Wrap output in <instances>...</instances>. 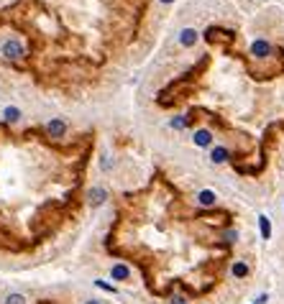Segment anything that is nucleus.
<instances>
[{"instance_id": "f257e3e1", "label": "nucleus", "mask_w": 284, "mask_h": 304, "mask_svg": "<svg viewBox=\"0 0 284 304\" xmlns=\"http://www.w3.org/2000/svg\"><path fill=\"white\" fill-rule=\"evenodd\" d=\"M0 56H3L5 62H21L23 56H28L26 41L18 39V36H5L0 41Z\"/></svg>"}, {"instance_id": "f03ea898", "label": "nucleus", "mask_w": 284, "mask_h": 304, "mask_svg": "<svg viewBox=\"0 0 284 304\" xmlns=\"http://www.w3.org/2000/svg\"><path fill=\"white\" fill-rule=\"evenodd\" d=\"M44 130H47V135H49L51 141H62L64 135H67V123H64L62 118H51L49 123L44 126Z\"/></svg>"}, {"instance_id": "7ed1b4c3", "label": "nucleus", "mask_w": 284, "mask_h": 304, "mask_svg": "<svg viewBox=\"0 0 284 304\" xmlns=\"http://www.w3.org/2000/svg\"><path fill=\"white\" fill-rule=\"evenodd\" d=\"M272 51H274V49H272V43L264 41V39H256V41L251 43V54L256 56V59H266Z\"/></svg>"}, {"instance_id": "20e7f679", "label": "nucleus", "mask_w": 284, "mask_h": 304, "mask_svg": "<svg viewBox=\"0 0 284 304\" xmlns=\"http://www.w3.org/2000/svg\"><path fill=\"white\" fill-rule=\"evenodd\" d=\"M231 159V151L226 148V146H215L213 151H210V161L213 164H226Z\"/></svg>"}, {"instance_id": "39448f33", "label": "nucleus", "mask_w": 284, "mask_h": 304, "mask_svg": "<svg viewBox=\"0 0 284 304\" xmlns=\"http://www.w3.org/2000/svg\"><path fill=\"white\" fill-rule=\"evenodd\" d=\"M215 202H218V197H215L213 189H202V192L197 194V205H200V207H215Z\"/></svg>"}, {"instance_id": "423d86ee", "label": "nucleus", "mask_w": 284, "mask_h": 304, "mask_svg": "<svg viewBox=\"0 0 284 304\" xmlns=\"http://www.w3.org/2000/svg\"><path fill=\"white\" fill-rule=\"evenodd\" d=\"M87 200H90V205H93V207H97V205H102V202L108 200V192L102 189V187H95V189H90Z\"/></svg>"}, {"instance_id": "0eeeda50", "label": "nucleus", "mask_w": 284, "mask_h": 304, "mask_svg": "<svg viewBox=\"0 0 284 304\" xmlns=\"http://www.w3.org/2000/svg\"><path fill=\"white\" fill-rule=\"evenodd\" d=\"M110 276H113L115 281H128V279H131V268H128L126 263H115L113 271H110Z\"/></svg>"}, {"instance_id": "6e6552de", "label": "nucleus", "mask_w": 284, "mask_h": 304, "mask_svg": "<svg viewBox=\"0 0 284 304\" xmlns=\"http://www.w3.org/2000/svg\"><path fill=\"white\" fill-rule=\"evenodd\" d=\"M192 141H195V146H200V148H207V146H210L213 143V133L210 130H195V138H192Z\"/></svg>"}, {"instance_id": "1a4fd4ad", "label": "nucleus", "mask_w": 284, "mask_h": 304, "mask_svg": "<svg viewBox=\"0 0 284 304\" xmlns=\"http://www.w3.org/2000/svg\"><path fill=\"white\" fill-rule=\"evenodd\" d=\"M21 118H23L21 108H5V110H3V120H5V126H16Z\"/></svg>"}, {"instance_id": "9d476101", "label": "nucleus", "mask_w": 284, "mask_h": 304, "mask_svg": "<svg viewBox=\"0 0 284 304\" xmlns=\"http://www.w3.org/2000/svg\"><path fill=\"white\" fill-rule=\"evenodd\" d=\"M195 41H197V31H195V28H185V31L179 34V43H182V46H192Z\"/></svg>"}, {"instance_id": "9b49d317", "label": "nucleus", "mask_w": 284, "mask_h": 304, "mask_svg": "<svg viewBox=\"0 0 284 304\" xmlns=\"http://www.w3.org/2000/svg\"><path fill=\"white\" fill-rule=\"evenodd\" d=\"M231 273H233L236 279H246V276H248V266H246L243 261H236V263L231 266Z\"/></svg>"}, {"instance_id": "f8f14e48", "label": "nucleus", "mask_w": 284, "mask_h": 304, "mask_svg": "<svg viewBox=\"0 0 284 304\" xmlns=\"http://www.w3.org/2000/svg\"><path fill=\"white\" fill-rule=\"evenodd\" d=\"M259 227H261V238H264V240L272 238V222H269V217H266V215H261V217H259Z\"/></svg>"}, {"instance_id": "ddd939ff", "label": "nucleus", "mask_w": 284, "mask_h": 304, "mask_svg": "<svg viewBox=\"0 0 284 304\" xmlns=\"http://www.w3.org/2000/svg\"><path fill=\"white\" fill-rule=\"evenodd\" d=\"M3 304H26V297L23 294H8L3 299Z\"/></svg>"}, {"instance_id": "4468645a", "label": "nucleus", "mask_w": 284, "mask_h": 304, "mask_svg": "<svg viewBox=\"0 0 284 304\" xmlns=\"http://www.w3.org/2000/svg\"><path fill=\"white\" fill-rule=\"evenodd\" d=\"M95 286H97V289H105V292H113V294H115V286H110V284H105V281H95Z\"/></svg>"}, {"instance_id": "2eb2a0df", "label": "nucleus", "mask_w": 284, "mask_h": 304, "mask_svg": "<svg viewBox=\"0 0 284 304\" xmlns=\"http://www.w3.org/2000/svg\"><path fill=\"white\" fill-rule=\"evenodd\" d=\"M185 126H187L185 118H174V120H172V128H185Z\"/></svg>"}, {"instance_id": "dca6fc26", "label": "nucleus", "mask_w": 284, "mask_h": 304, "mask_svg": "<svg viewBox=\"0 0 284 304\" xmlns=\"http://www.w3.org/2000/svg\"><path fill=\"white\" fill-rule=\"evenodd\" d=\"M169 304H187V299H185L182 294H174V297L169 299Z\"/></svg>"}, {"instance_id": "f3484780", "label": "nucleus", "mask_w": 284, "mask_h": 304, "mask_svg": "<svg viewBox=\"0 0 284 304\" xmlns=\"http://www.w3.org/2000/svg\"><path fill=\"white\" fill-rule=\"evenodd\" d=\"M82 304H102V302H97V299H85Z\"/></svg>"}, {"instance_id": "a211bd4d", "label": "nucleus", "mask_w": 284, "mask_h": 304, "mask_svg": "<svg viewBox=\"0 0 284 304\" xmlns=\"http://www.w3.org/2000/svg\"><path fill=\"white\" fill-rule=\"evenodd\" d=\"M36 304H56V302H51V299H39Z\"/></svg>"}, {"instance_id": "6ab92c4d", "label": "nucleus", "mask_w": 284, "mask_h": 304, "mask_svg": "<svg viewBox=\"0 0 284 304\" xmlns=\"http://www.w3.org/2000/svg\"><path fill=\"white\" fill-rule=\"evenodd\" d=\"M161 3H174V0H161Z\"/></svg>"}]
</instances>
